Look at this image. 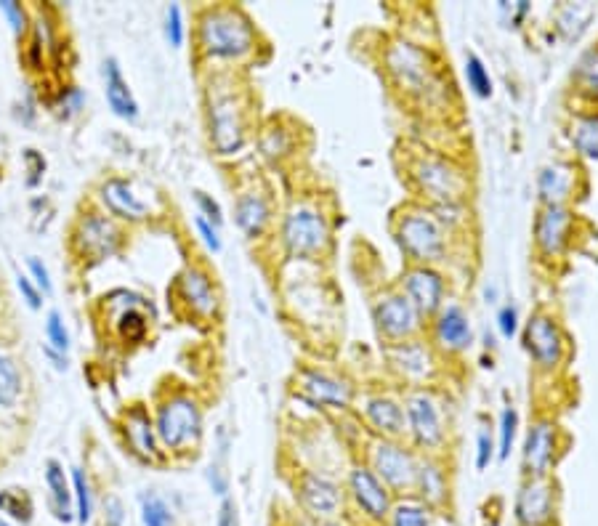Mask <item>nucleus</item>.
Masks as SVG:
<instances>
[{
    "label": "nucleus",
    "instance_id": "obj_15",
    "mask_svg": "<svg viewBox=\"0 0 598 526\" xmlns=\"http://www.w3.org/2000/svg\"><path fill=\"white\" fill-rule=\"evenodd\" d=\"M553 449H556V428L551 420H537L524 441V468L529 476L543 479L551 471Z\"/></svg>",
    "mask_w": 598,
    "mask_h": 526
},
{
    "label": "nucleus",
    "instance_id": "obj_18",
    "mask_svg": "<svg viewBox=\"0 0 598 526\" xmlns=\"http://www.w3.org/2000/svg\"><path fill=\"white\" fill-rule=\"evenodd\" d=\"M301 396L311 404H333V407H346L351 402V388L338 378H330L325 372L306 370L301 375Z\"/></svg>",
    "mask_w": 598,
    "mask_h": 526
},
{
    "label": "nucleus",
    "instance_id": "obj_20",
    "mask_svg": "<svg viewBox=\"0 0 598 526\" xmlns=\"http://www.w3.org/2000/svg\"><path fill=\"white\" fill-rule=\"evenodd\" d=\"M301 500L314 516H333L341 508L343 497L333 481L317 473H306L301 479Z\"/></svg>",
    "mask_w": 598,
    "mask_h": 526
},
{
    "label": "nucleus",
    "instance_id": "obj_16",
    "mask_svg": "<svg viewBox=\"0 0 598 526\" xmlns=\"http://www.w3.org/2000/svg\"><path fill=\"white\" fill-rule=\"evenodd\" d=\"M444 282L431 269H412L404 277V298L418 314H434L442 306Z\"/></svg>",
    "mask_w": 598,
    "mask_h": 526
},
{
    "label": "nucleus",
    "instance_id": "obj_25",
    "mask_svg": "<svg viewBox=\"0 0 598 526\" xmlns=\"http://www.w3.org/2000/svg\"><path fill=\"white\" fill-rule=\"evenodd\" d=\"M101 197L107 202V208L120 218H131V221H139V218L147 216V205L133 194V189L120 178H112L104 184L101 189Z\"/></svg>",
    "mask_w": 598,
    "mask_h": 526
},
{
    "label": "nucleus",
    "instance_id": "obj_2",
    "mask_svg": "<svg viewBox=\"0 0 598 526\" xmlns=\"http://www.w3.org/2000/svg\"><path fill=\"white\" fill-rule=\"evenodd\" d=\"M282 240H285V248L290 250V256L311 258L327 248L330 229H327L325 218L319 216L317 210L301 205V208H293L285 216Z\"/></svg>",
    "mask_w": 598,
    "mask_h": 526
},
{
    "label": "nucleus",
    "instance_id": "obj_21",
    "mask_svg": "<svg viewBox=\"0 0 598 526\" xmlns=\"http://www.w3.org/2000/svg\"><path fill=\"white\" fill-rule=\"evenodd\" d=\"M179 287H181V295L187 298V303L197 311V314L210 317V314L216 311L218 306L216 290H213V285H210V279L205 271L200 269L184 271L179 279Z\"/></svg>",
    "mask_w": 598,
    "mask_h": 526
},
{
    "label": "nucleus",
    "instance_id": "obj_7",
    "mask_svg": "<svg viewBox=\"0 0 598 526\" xmlns=\"http://www.w3.org/2000/svg\"><path fill=\"white\" fill-rule=\"evenodd\" d=\"M373 468L375 476L386 481L391 489H410L415 487V479H418V463H415V457L404 447H399L397 441H381V444H375Z\"/></svg>",
    "mask_w": 598,
    "mask_h": 526
},
{
    "label": "nucleus",
    "instance_id": "obj_39",
    "mask_svg": "<svg viewBox=\"0 0 598 526\" xmlns=\"http://www.w3.org/2000/svg\"><path fill=\"white\" fill-rule=\"evenodd\" d=\"M516 426H519V415H516V410L508 407V410H503V415H500V460H505V457L511 455L513 439H516Z\"/></svg>",
    "mask_w": 598,
    "mask_h": 526
},
{
    "label": "nucleus",
    "instance_id": "obj_6",
    "mask_svg": "<svg viewBox=\"0 0 598 526\" xmlns=\"http://www.w3.org/2000/svg\"><path fill=\"white\" fill-rule=\"evenodd\" d=\"M415 178L439 205H458L466 194V176L444 160H423L415 168Z\"/></svg>",
    "mask_w": 598,
    "mask_h": 526
},
{
    "label": "nucleus",
    "instance_id": "obj_22",
    "mask_svg": "<svg viewBox=\"0 0 598 526\" xmlns=\"http://www.w3.org/2000/svg\"><path fill=\"white\" fill-rule=\"evenodd\" d=\"M104 78H107V101L112 112L117 117H125V120H136L139 117V104H136L131 88L120 75V67H117L115 59H109L104 64Z\"/></svg>",
    "mask_w": 598,
    "mask_h": 526
},
{
    "label": "nucleus",
    "instance_id": "obj_26",
    "mask_svg": "<svg viewBox=\"0 0 598 526\" xmlns=\"http://www.w3.org/2000/svg\"><path fill=\"white\" fill-rule=\"evenodd\" d=\"M389 359L404 378H426L431 370V354L420 343H397L389 351Z\"/></svg>",
    "mask_w": 598,
    "mask_h": 526
},
{
    "label": "nucleus",
    "instance_id": "obj_41",
    "mask_svg": "<svg viewBox=\"0 0 598 526\" xmlns=\"http://www.w3.org/2000/svg\"><path fill=\"white\" fill-rule=\"evenodd\" d=\"M144 333H147V322H144V317L136 314V311H125L123 317H120V335H123L125 341L139 343L141 338H144Z\"/></svg>",
    "mask_w": 598,
    "mask_h": 526
},
{
    "label": "nucleus",
    "instance_id": "obj_14",
    "mask_svg": "<svg viewBox=\"0 0 598 526\" xmlns=\"http://www.w3.org/2000/svg\"><path fill=\"white\" fill-rule=\"evenodd\" d=\"M78 250L83 258H91V261H101V258H109L120 245V232L115 229V224L109 218L101 216H88L78 229Z\"/></svg>",
    "mask_w": 598,
    "mask_h": 526
},
{
    "label": "nucleus",
    "instance_id": "obj_48",
    "mask_svg": "<svg viewBox=\"0 0 598 526\" xmlns=\"http://www.w3.org/2000/svg\"><path fill=\"white\" fill-rule=\"evenodd\" d=\"M195 224H197V232L202 234V240H205V245H208L213 253H218L221 250V240H218V229L210 221H205L202 216L195 218Z\"/></svg>",
    "mask_w": 598,
    "mask_h": 526
},
{
    "label": "nucleus",
    "instance_id": "obj_5",
    "mask_svg": "<svg viewBox=\"0 0 598 526\" xmlns=\"http://www.w3.org/2000/svg\"><path fill=\"white\" fill-rule=\"evenodd\" d=\"M386 62H389V72L397 78L404 91L426 96V93H431V88H436L434 70L428 67V59L423 56V51H418L410 43L391 46Z\"/></svg>",
    "mask_w": 598,
    "mask_h": 526
},
{
    "label": "nucleus",
    "instance_id": "obj_32",
    "mask_svg": "<svg viewBox=\"0 0 598 526\" xmlns=\"http://www.w3.org/2000/svg\"><path fill=\"white\" fill-rule=\"evenodd\" d=\"M593 8L591 6H580V3H569L559 11V19H556V27L567 40H575L580 32L585 30V22L591 19Z\"/></svg>",
    "mask_w": 598,
    "mask_h": 526
},
{
    "label": "nucleus",
    "instance_id": "obj_35",
    "mask_svg": "<svg viewBox=\"0 0 598 526\" xmlns=\"http://www.w3.org/2000/svg\"><path fill=\"white\" fill-rule=\"evenodd\" d=\"M466 80L468 88L479 96V99H490L492 96V78L484 62L476 54L466 56Z\"/></svg>",
    "mask_w": 598,
    "mask_h": 526
},
{
    "label": "nucleus",
    "instance_id": "obj_46",
    "mask_svg": "<svg viewBox=\"0 0 598 526\" xmlns=\"http://www.w3.org/2000/svg\"><path fill=\"white\" fill-rule=\"evenodd\" d=\"M492 455H495V447H492V436L487 431L479 434V441H476V468L484 471L487 465L492 463Z\"/></svg>",
    "mask_w": 598,
    "mask_h": 526
},
{
    "label": "nucleus",
    "instance_id": "obj_19",
    "mask_svg": "<svg viewBox=\"0 0 598 526\" xmlns=\"http://www.w3.org/2000/svg\"><path fill=\"white\" fill-rule=\"evenodd\" d=\"M436 341L439 346L452 354L458 351H466L474 341V333H471V322H468V314L460 306H447L442 309L439 319H436Z\"/></svg>",
    "mask_w": 598,
    "mask_h": 526
},
{
    "label": "nucleus",
    "instance_id": "obj_12",
    "mask_svg": "<svg viewBox=\"0 0 598 526\" xmlns=\"http://www.w3.org/2000/svg\"><path fill=\"white\" fill-rule=\"evenodd\" d=\"M349 489L354 503L375 521H383L391 513L389 489L383 487V481L375 476L370 468H354L349 476Z\"/></svg>",
    "mask_w": 598,
    "mask_h": 526
},
{
    "label": "nucleus",
    "instance_id": "obj_4",
    "mask_svg": "<svg viewBox=\"0 0 598 526\" xmlns=\"http://www.w3.org/2000/svg\"><path fill=\"white\" fill-rule=\"evenodd\" d=\"M399 245L415 261H436L444 253V232L431 213L412 210L399 224Z\"/></svg>",
    "mask_w": 598,
    "mask_h": 526
},
{
    "label": "nucleus",
    "instance_id": "obj_50",
    "mask_svg": "<svg viewBox=\"0 0 598 526\" xmlns=\"http://www.w3.org/2000/svg\"><path fill=\"white\" fill-rule=\"evenodd\" d=\"M30 271H32V277H35V282H38L46 293H51V279H48V269L43 266V263L38 261V258H30Z\"/></svg>",
    "mask_w": 598,
    "mask_h": 526
},
{
    "label": "nucleus",
    "instance_id": "obj_51",
    "mask_svg": "<svg viewBox=\"0 0 598 526\" xmlns=\"http://www.w3.org/2000/svg\"><path fill=\"white\" fill-rule=\"evenodd\" d=\"M16 285H19V290H22V295H24V298H27V303H30L32 309H38V306H40V295H38V290H35V287L30 285V279L19 277V279H16Z\"/></svg>",
    "mask_w": 598,
    "mask_h": 526
},
{
    "label": "nucleus",
    "instance_id": "obj_43",
    "mask_svg": "<svg viewBox=\"0 0 598 526\" xmlns=\"http://www.w3.org/2000/svg\"><path fill=\"white\" fill-rule=\"evenodd\" d=\"M165 38L171 40V46L176 48L184 43V19H181L179 6H171L165 11Z\"/></svg>",
    "mask_w": 598,
    "mask_h": 526
},
{
    "label": "nucleus",
    "instance_id": "obj_13",
    "mask_svg": "<svg viewBox=\"0 0 598 526\" xmlns=\"http://www.w3.org/2000/svg\"><path fill=\"white\" fill-rule=\"evenodd\" d=\"M553 519V487L543 479L527 481L516 495V521L521 526H545Z\"/></svg>",
    "mask_w": 598,
    "mask_h": 526
},
{
    "label": "nucleus",
    "instance_id": "obj_45",
    "mask_svg": "<svg viewBox=\"0 0 598 526\" xmlns=\"http://www.w3.org/2000/svg\"><path fill=\"white\" fill-rule=\"evenodd\" d=\"M197 205H200V216L205 218V221H210V224L221 226V221H224V216H221V208H218V202L213 200V197H208L205 192H197Z\"/></svg>",
    "mask_w": 598,
    "mask_h": 526
},
{
    "label": "nucleus",
    "instance_id": "obj_53",
    "mask_svg": "<svg viewBox=\"0 0 598 526\" xmlns=\"http://www.w3.org/2000/svg\"><path fill=\"white\" fill-rule=\"evenodd\" d=\"M0 526H8V524H6V521H0Z\"/></svg>",
    "mask_w": 598,
    "mask_h": 526
},
{
    "label": "nucleus",
    "instance_id": "obj_34",
    "mask_svg": "<svg viewBox=\"0 0 598 526\" xmlns=\"http://www.w3.org/2000/svg\"><path fill=\"white\" fill-rule=\"evenodd\" d=\"M575 86L577 91L588 96V99H598V48L588 51V54L577 62L575 70Z\"/></svg>",
    "mask_w": 598,
    "mask_h": 526
},
{
    "label": "nucleus",
    "instance_id": "obj_37",
    "mask_svg": "<svg viewBox=\"0 0 598 526\" xmlns=\"http://www.w3.org/2000/svg\"><path fill=\"white\" fill-rule=\"evenodd\" d=\"M428 508L418 503H402L391 511V526H428Z\"/></svg>",
    "mask_w": 598,
    "mask_h": 526
},
{
    "label": "nucleus",
    "instance_id": "obj_3",
    "mask_svg": "<svg viewBox=\"0 0 598 526\" xmlns=\"http://www.w3.org/2000/svg\"><path fill=\"white\" fill-rule=\"evenodd\" d=\"M200 410L189 396H173L171 402H165L157 415V434L163 439L165 447L181 449L200 439Z\"/></svg>",
    "mask_w": 598,
    "mask_h": 526
},
{
    "label": "nucleus",
    "instance_id": "obj_40",
    "mask_svg": "<svg viewBox=\"0 0 598 526\" xmlns=\"http://www.w3.org/2000/svg\"><path fill=\"white\" fill-rule=\"evenodd\" d=\"M46 335H48V341H51V346H54L59 354H64V351H67V346H70V335H67V330H64L62 314H59V311H51V314H48Z\"/></svg>",
    "mask_w": 598,
    "mask_h": 526
},
{
    "label": "nucleus",
    "instance_id": "obj_47",
    "mask_svg": "<svg viewBox=\"0 0 598 526\" xmlns=\"http://www.w3.org/2000/svg\"><path fill=\"white\" fill-rule=\"evenodd\" d=\"M498 327L503 338H513V335H516V330H519V314H516L513 306H503V309H500Z\"/></svg>",
    "mask_w": 598,
    "mask_h": 526
},
{
    "label": "nucleus",
    "instance_id": "obj_36",
    "mask_svg": "<svg viewBox=\"0 0 598 526\" xmlns=\"http://www.w3.org/2000/svg\"><path fill=\"white\" fill-rule=\"evenodd\" d=\"M141 521H144V526H173V513L165 505L163 497L149 492V495L141 497Z\"/></svg>",
    "mask_w": 598,
    "mask_h": 526
},
{
    "label": "nucleus",
    "instance_id": "obj_29",
    "mask_svg": "<svg viewBox=\"0 0 598 526\" xmlns=\"http://www.w3.org/2000/svg\"><path fill=\"white\" fill-rule=\"evenodd\" d=\"M415 487L420 489V497H423L428 505H442L444 497H447V479H444V471L436 463H431V460L418 465Z\"/></svg>",
    "mask_w": 598,
    "mask_h": 526
},
{
    "label": "nucleus",
    "instance_id": "obj_24",
    "mask_svg": "<svg viewBox=\"0 0 598 526\" xmlns=\"http://www.w3.org/2000/svg\"><path fill=\"white\" fill-rule=\"evenodd\" d=\"M367 420L386 436H402L407 431V415L402 404L389 396H375L367 402Z\"/></svg>",
    "mask_w": 598,
    "mask_h": 526
},
{
    "label": "nucleus",
    "instance_id": "obj_28",
    "mask_svg": "<svg viewBox=\"0 0 598 526\" xmlns=\"http://www.w3.org/2000/svg\"><path fill=\"white\" fill-rule=\"evenodd\" d=\"M266 221H269V208H266L264 197L258 194H242L237 200V224L248 237H258L264 232Z\"/></svg>",
    "mask_w": 598,
    "mask_h": 526
},
{
    "label": "nucleus",
    "instance_id": "obj_17",
    "mask_svg": "<svg viewBox=\"0 0 598 526\" xmlns=\"http://www.w3.org/2000/svg\"><path fill=\"white\" fill-rule=\"evenodd\" d=\"M569 229H572V216L564 205H545V210L537 216L535 242L545 256H556L567 245Z\"/></svg>",
    "mask_w": 598,
    "mask_h": 526
},
{
    "label": "nucleus",
    "instance_id": "obj_8",
    "mask_svg": "<svg viewBox=\"0 0 598 526\" xmlns=\"http://www.w3.org/2000/svg\"><path fill=\"white\" fill-rule=\"evenodd\" d=\"M210 141L221 155H232L245 141V123L232 96L216 99L210 104Z\"/></svg>",
    "mask_w": 598,
    "mask_h": 526
},
{
    "label": "nucleus",
    "instance_id": "obj_9",
    "mask_svg": "<svg viewBox=\"0 0 598 526\" xmlns=\"http://www.w3.org/2000/svg\"><path fill=\"white\" fill-rule=\"evenodd\" d=\"M524 346L532 354V359L545 370H553L561 362V356H564V338H561L556 322L551 317H545V314H535L527 322V327H524Z\"/></svg>",
    "mask_w": 598,
    "mask_h": 526
},
{
    "label": "nucleus",
    "instance_id": "obj_31",
    "mask_svg": "<svg viewBox=\"0 0 598 526\" xmlns=\"http://www.w3.org/2000/svg\"><path fill=\"white\" fill-rule=\"evenodd\" d=\"M572 144L580 155L598 160V115L577 117L572 125Z\"/></svg>",
    "mask_w": 598,
    "mask_h": 526
},
{
    "label": "nucleus",
    "instance_id": "obj_10",
    "mask_svg": "<svg viewBox=\"0 0 598 526\" xmlns=\"http://www.w3.org/2000/svg\"><path fill=\"white\" fill-rule=\"evenodd\" d=\"M407 426H410L412 436L418 441L420 447H439L444 439L442 428V415L439 407L428 394H412L407 399Z\"/></svg>",
    "mask_w": 598,
    "mask_h": 526
},
{
    "label": "nucleus",
    "instance_id": "obj_44",
    "mask_svg": "<svg viewBox=\"0 0 598 526\" xmlns=\"http://www.w3.org/2000/svg\"><path fill=\"white\" fill-rule=\"evenodd\" d=\"M0 11L8 16L11 30H14L16 35H22V32L27 30V16H24V8L19 6V3H14V0H3V3H0Z\"/></svg>",
    "mask_w": 598,
    "mask_h": 526
},
{
    "label": "nucleus",
    "instance_id": "obj_27",
    "mask_svg": "<svg viewBox=\"0 0 598 526\" xmlns=\"http://www.w3.org/2000/svg\"><path fill=\"white\" fill-rule=\"evenodd\" d=\"M125 436H128V444L141 457H147V460L155 457V434H152V423H149V415L144 412V407H133L125 415Z\"/></svg>",
    "mask_w": 598,
    "mask_h": 526
},
{
    "label": "nucleus",
    "instance_id": "obj_42",
    "mask_svg": "<svg viewBox=\"0 0 598 526\" xmlns=\"http://www.w3.org/2000/svg\"><path fill=\"white\" fill-rule=\"evenodd\" d=\"M72 479H75V497H78V521L80 524H86L91 519V489H88V481L83 476V471L72 473Z\"/></svg>",
    "mask_w": 598,
    "mask_h": 526
},
{
    "label": "nucleus",
    "instance_id": "obj_38",
    "mask_svg": "<svg viewBox=\"0 0 598 526\" xmlns=\"http://www.w3.org/2000/svg\"><path fill=\"white\" fill-rule=\"evenodd\" d=\"M0 508L11 513L16 521L32 519V503L30 497L19 495V492H0Z\"/></svg>",
    "mask_w": 598,
    "mask_h": 526
},
{
    "label": "nucleus",
    "instance_id": "obj_30",
    "mask_svg": "<svg viewBox=\"0 0 598 526\" xmlns=\"http://www.w3.org/2000/svg\"><path fill=\"white\" fill-rule=\"evenodd\" d=\"M46 481L48 489H51V503H54V513L59 521H70V487H67V476H64L62 465L56 460H48L46 465Z\"/></svg>",
    "mask_w": 598,
    "mask_h": 526
},
{
    "label": "nucleus",
    "instance_id": "obj_33",
    "mask_svg": "<svg viewBox=\"0 0 598 526\" xmlns=\"http://www.w3.org/2000/svg\"><path fill=\"white\" fill-rule=\"evenodd\" d=\"M22 391V375L14 359L0 356V407H14Z\"/></svg>",
    "mask_w": 598,
    "mask_h": 526
},
{
    "label": "nucleus",
    "instance_id": "obj_1",
    "mask_svg": "<svg viewBox=\"0 0 598 526\" xmlns=\"http://www.w3.org/2000/svg\"><path fill=\"white\" fill-rule=\"evenodd\" d=\"M200 43L205 54L240 59L253 51V27L240 11L216 8L200 19Z\"/></svg>",
    "mask_w": 598,
    "mask_h": 526
},
{
    "label": "nucleus",
    "instance_id": "obj_49",
    "mask_svg": "<svg viewBox=\"0 0 598 526\" xmlns=\"http://www.w3.org/2000/svg\"><path fill=\"white\" fill-rule=\"evenodd\" d=\"M218 526H240V516H237V505L232 500H224L218 508Z\"/></svg>",
    "mask_w": 598,
    "mask_h": 526
},
{
    "label": "nucleus",
    "instance_id": "obj_11",
    "mask_svg": "<svg viewBox=\"0 0 598 526\" xmlns=\"http://www.w3.org/2000/svg\"><path fill=\"white\" fill-rule=\"evenodd\" d=\"M420 314L412 309V303L404 295H386L375 306V322L386 338L391 341H404L418 330Z\"/></svg>",
    "mask_w": 598,
    "mask_h": 526
},
{
    "label": "nucleus",
    "instance_id": "obj_52",
    "mask_svg": "<svg viewBox=\"0 0 598 526\" xmlns=\"http://www.w3.org/2000/svg\"><path fill=\"white\" fill-rule=\"evenodd\" d=\"M319 526H341V524H333V521H325V524H319Z\"/></svg>",
    "mask_w": 598,
    "mask_h": 526
},
{
    "label": "nucleus",
    "instance_id": "obj_23",
    "mask_svg": "<svg viewBox=\"0 0 598 526\" xmlns=\"http://www.w3.org/2000/svg\"><path fill=\"white\" fill-rule=\"evenodd\" d=\"M537 189L545 205H561L575 189V171L564 163L548 165L537 178Z\"/></svg>",
    "mask_w": 598,
    "mask_h": 526
}]
</instances>
